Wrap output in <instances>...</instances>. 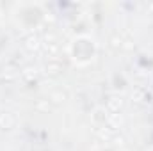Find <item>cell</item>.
I'll return each mask as SVG.
<instances>
[{"instance_id":"obj_1","label":"cell","mask_w":153,"mask_h":151,"mask_svg":"<svg viewBox=\"0 0 153 151\" xmlns=\"http://www.w3.org/2000/svg\"><path fill=\"white\" fill-rule=\"evenodd\" d=\"M70 55L76 64H87L96 55L94 41L87 36H78L70 43Z\"/></svg>"},{"instance_id":"obj_2","label":"cell","mask_w":153,"mask_h":151,"mask_svg":"<svg viewBox=\"0 0 153 151\" xmlns=\"http://www.w3.org/2000/svg\"><path fill=\"white\" fill-rule=\"evenodd\" d=\"M18 20L27 27V29H34L38 27L39 23L43 21V9L39 5H34V4H29V5H23L18 13Z\"/></svg>"}]
</instances>
